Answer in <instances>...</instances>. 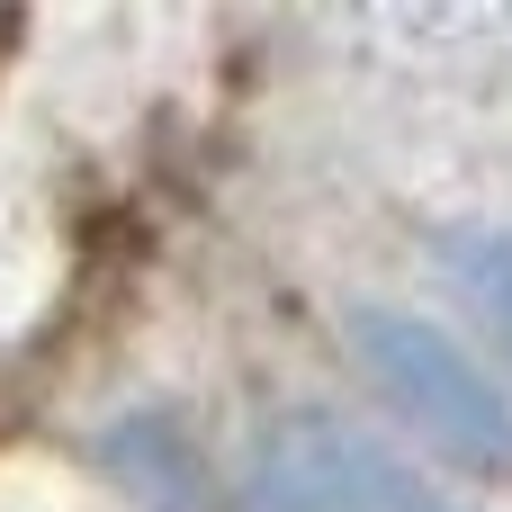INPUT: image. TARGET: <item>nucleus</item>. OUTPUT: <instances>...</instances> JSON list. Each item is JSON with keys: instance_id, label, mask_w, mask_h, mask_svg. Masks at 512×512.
Wrapping results in <instances>:
<instances>
[{"instance_id": "nucleus-1", "label": "nucleus", "mask_w": 512, "mask_h": 512, "mask_svg": "<svg viewBox=\"0 0 512 512\" xmlns=\"http://www.w3.org/2000/svg\"><path fill=\"white\" fill-rule=\"evenodd\" d=\"M351 351L378 378V396L459 468L477 477H512V396L423 315L405 306H351Z\"/></svg>"}, {"instance_id": "nucleus-3", "label": "nucleus", "mask_w": 512, "mask_h": 512, "mask_svg": "<svg viewBox=\"0 0 512 512\" xmlns=\"http://www.w3.org/2000/svg\"><path fill=\"white\" fill-rule=\"evenodd\" d=\"M441 279L459 288V306L512 351V234L504 225H459V234H441Z\"/></svg>"}, {"instance_id": "nucleus-2", "label": "nucleus", "mask_w": 512, "mask_h": 512, "mask_svg": "<svg viewBox=\"0 0 512 512\" xmlns=\"http://www.w3.org/2000/svg\"><path fill=\"white\" fill-rule=\"evenodd\" d=\"M252 495L261 512H459L396 450H378L342 423H279L252 459Z\"/></svg>"}]
</instances>
